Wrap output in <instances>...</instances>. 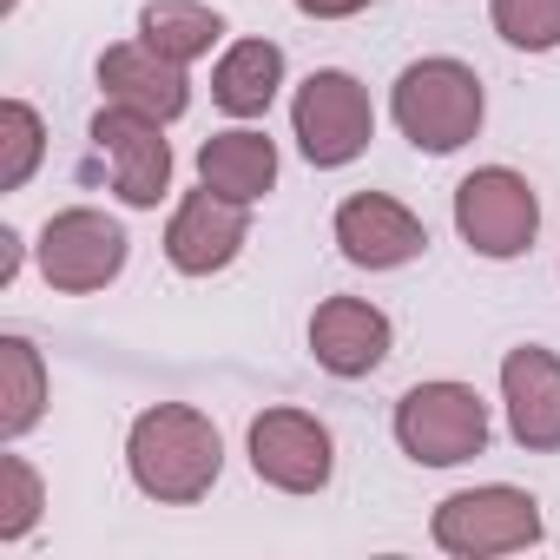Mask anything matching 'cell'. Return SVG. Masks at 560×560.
Wrapping results in <instances>:
<instances>
[{
    "mask_svg": "<svg viewBox=\"0 0 560 560\" xmlns=\"http://www.w3.org/2000/svg\"><path fill=\"white\" fill-rule=\"evenodd\" d=\"M126 475L159 508H191L224 475V435L191 402H152L126 429Z\"/></svg>",
    "mask_w": 560,
    "mask_h": 560,
    "instance_id": "cell-1",
    "label": "cell"
},
{
    "mask_svg": "<svg viewBox=\"0 0 560 560\" xmlns=\"http://www.w3.org/2000/svg\"><path fill=\"white\" fill-rule=\"evenodd\" d=\"M389 119L396 132L429 152V159H448L462 152L481 119H488V93H481V73L455 54H429V60H409L389 86Z\"/></svg>",
    "mask_w": 560,
    "mask_h": 560,
    "instance_id": "cell-2",
    "label": "cell"
},
{
    "mask_svg": "<svg viewBox=\"0 0 560 560\" xmlns=\"http://www.w3.org/2000/svg\"><path fill=\"white\" fill-rule=\"evenodd\" d=\"M396 448L416 462V468H462L488 448L494 422H488V402L481 389L455 383V376H435V383H409L396 396Z\"/></svg>",
    "mask_w": 560,
    "mask_h": 560,
    "instance_id": "cell-3",
    "label": "cell"
},
{
    "mask_svg": "<svg viewBox=\"0 0 560 560\" xmlns=\"http://www.w3.org/2000/svg\"><path fill=\"white\" fill-rule=\"evenodd\" d=\"M540 501L514 481H481V488H455L448 501H435L429 514V540L448 560H494V553H527L540 547Z\"/></svg>",
    "mask_w": 560,
    "mask_h": 560,
    "instance_id": "cell-4",
    "label": "cell"
},
{
    "mask_svg": "<svg viewBox=\"0 0 560 560\" xmlns=\"http://www.w3.org/2000/svg\"><path fill=\"white\" fill-rule=\"evenodd\" d=\"M291 139L298 152L317 165V172H343L370 152L376 139V106H370V86L343 67H317L298 100H291Z\"/></svg>",
    "mask_w": 560,
    "mask_h": 560,
    "instance_id": "cell-5",
    "label": "cell"
},
{
    "mask_svg": "<svg viewBox=\"0 0 560 560\" xmlns=\"http://www.w3.org/2000/svg\"><path fill=\"white\" fill-rule=\"evenodd\" d=\"M455 237L488 264L527 257L540 237V191L514 165H475L455 185Z\"/></svg>",
    "mask_w": 560,
    "mask_h": 560,
    "instance_id": "cell-6",
    "label": "cell"
},
{
    "mask_svg": "<svg viewBox=\"0 0 560 560\" xmlns=\"http://www.w3.org/2000/svg\"><path fill=\"white\" fill-rule=\"evenodd\" d=\"M34 257H40V277H47L60 298H93V291L119 284V270H126V257H132V237H126V224H119L113 211H100V205H67V211H54V218L40 224Z\"/></svg>",
    "mask_w": 560,
    "mask_h": 560,
    "instance_id": "cell-7",
    "label": "cell"
},
{
    "mask_svg": "<svg viewBox=\"0 0 560 560\" xmlns=\"http://www.w3.org/2000/svg\"><path fill=\"white\" fill-rule=\"evenodd\" d=\"M244 455H250V475L277 494H324L330 475H337V435L324 416L311 409H257L250 429H244Z\"/></svg>",
    "mask_w": 560,
    "mask_h": 560,
    "instance_id": "cell-8",
    "label": "cell"
},
{
    "mask_svg": "<svg viewBox=\"0 0 560 560\" xmlns=\"http://www.w3.org/2000/svg\"><path fill=\"white\" fill-rule=\"evenodd\" d=\"M86 139H93V152H100V165H106L119 205L159 211V198L172 191V139H165V119L106 100V106L93 113Z\"/></svg>",
    "mask_w": 560,
    "mask_h": 560,
    "instance_id": "cell-9",
    "label": "cell"
},
{
    "mask_svg": "<svg viewBox=\"0 0 560 560\" xmlns=\"http://www.w3.org/2000/svg\"><path fill=\"white\" fill-rule=\"evenodd\" d=\"M244 244H250V205H237L211 185L185 191L165 218V264L178 277H218L237 264Z\"/></svg>",
    "mask_w": 560,
    "mask_h": 560,
    "instance_id": "cell-10",
    "label": "cell"
},
{
    "mask_svg": "<svg viewBox=\"0 0 560 560\" xmlns=\"http://www.w3.org/2000/svg\"><path fill=\"white\" fill-rule=\"evenodd\" d=\"M330 237L357 270H402L429 250V224L389 191H350L330 218Z\"/></svg>",
    "mask_w": 560,
    "mask_h": 560,
    "instance_id": "cell-11",
    "label": "cell"
},
{
    "mask_svg": "<svg viewBox=\"0 0 560 560\" xmlns=\"http://www.w3.org/2000/svg\"><path fill=\"white\" fill-rule=\"evenodd\" d=\"M389 343H396V324L383 304L370 298H324L311 311V357L324 376L337 383H363L389 363Z\"/></svg>",
    "mask_w": 560,
    "mask_h": 560,
    "instance_id": "cell-12",
    "label": "cell"
},
{
    "mask_svg": "<svg viewBox=\"0 0 560 560\" xmlns=\"http://www.w3.org/2000/svg\"><path fill=\"white\" fill-rule=\"evenodd\" d=\"M501 409L527 455H560V350L514 343L501 357Z\"/></svg>",
    "mask_w": 560,
    "mask_h": 560,
    "instance_id": "cell-13",
    "label": "cell"
},
{
    "mask_svg": "<svg viewBox=\"0 0 560 560\" xmlns=\"http://www.w3.org/2000/svg\"><path fill=\"white\" fill-rule=\"evenodd\" d=\"M100 93L113 100V106H132V113H152V119H185L191 113V67H172L165 54H152L145 40H113L106 54H100Z\"/></svg>",
    "mask_w": 560,
    "mask_h": 560,
    "instance_id": "cell-14",
    "label": "cell"
},
{
    "mask_svg": "<svg viewBox=\"0 0 560 560\" xmlns=\"http://www.w3.org/2000/svg\"><path fill=\"white\" fill-rule=\"evenodd\" d=\"M277 165H284L277 159V139L257 132V126H231V132H211L198 145V185H211V191H224L237 205L270 198L277 191Z\"/></svg>",
    "mask_w": 560,
    "mask_h": 560,
    "instance_id": "cell-15",
    "label": "cell"
},
{
    "mask_svg": "<svg viewBox=\"0 0 560 560\" xmlns=\"http://www.w3.org/2000/svg\"><path fill=\"white\" fill-rule=\"evenodd\" d=\"M284 93V47L277 40H231L211 67V100L231 119H264Z\"/></svg>",
    "mask_w": 560,
    "mask_h": 560,
    "instance_id": "cell-16",
    "label": "cell"
},
{
    "mask_svg": "<svg viewBox=\"0 0 560 560\" xmlns=\"http://www.w3.org/2000/svg\"><path fill=\"white\" fill-rule=\"evenodd\" d=\"M139 40L165 54L172 67H198L211 47H224V14L205 0H145L139 8Z\"/></svg>",
    "mask_w": 560,
    "mask_h": 560,
    "instance_id": "cell-17",
    "label": "cell"
},
{
    "mask_svg": "<svg viewBox=\"0 0 560 560\" xmlns=\"http://www.w3.org/2000/svg\"><path fill=\"white\" fill-rule=\"evenodd\" d=\"M40 416H47V363L21 330H8L0 337V442H21Z\"/></svg>",
    "mask_w": 560,
    "mask_h": 560,
    "instance_id": "cell-18",
    "label": "cell"
},
{
    "mask_svg": "<svg viewBox=\"0 0 560 560\" xmlns=\"http://www.w3.org/2000/svg\"><path fill=\"white\" fill-rule=\"evenodd\" d=\"M40 152H47L40 113L21 93L0 100V191H27V178L40 172Z\"/></svg>",
    "mask_w": 560,
    "mask_h": 560,
    "instance_id": "cell-19",
    "label": "cell"
},
{
    "mask_svg": "<svg viewBox=\"0 0 560 560\" xmlns=\"http://www.w3.org/2000/svg\"><path fill=\"white\" fill-rule=\"evenodd\" d=\"M40 508H47V481H40V468H34L27 455H14V442H8V455H0V547H21V540L34 534Z\"/></svg>",
    "mask_w": 560,
    "mask_h": 560,
    "instance_id": "cell-20",
    "label": "cell"
},
{
    "mask_svg": "<svg viewBox=\"0 0 560 560\" xmlns=\"http://www.w3.org/2000/svg\"><path fill=\"white\" fill-rule=\"evenodd\" d=\"M488 27L514 54H553L560 47V0H488Z\"/></svg>",
    "mask_w": 560,
    "mask_h": 560,
    "instance_id": "cell-21",
    "label": "cell"
},
{
    "mask_svg": "<svg viewBox=\"0 0 560 560\" xmlns=\"http://www.w3.org/2000/svg\"><path fill=\"white\" fill-rule=\"evenodd\" d=\"M291 8L304 21H357L363 8H376V0H291Z\"/></svg>",
    "mask_w": 560,
    "mask_h": 560,
    "instance_id": "cell-22",
    "label": "cell"
},
{
    "mask_svg": "<svg viewBox=\"0 0 560 560\" xmlns=\"http://www.w3.org/2000/svg\"><path fill=\"white\" fill-rule=\"evenodd\" d=\"M21 257H27V244H21V231L14 224H0V291L21 277Z\"/></svg>",
    "mask_w": 560,
    "mask_h": 560,
    "instance_id": "cell-23",
    "label": "cell"
}]
</instances>
